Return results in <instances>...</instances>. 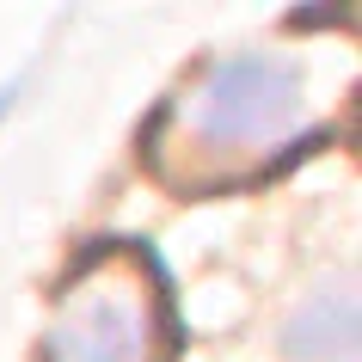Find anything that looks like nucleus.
Returning <instances> with one entry per match:
<instances>
[{
    "instance_id": "f257e3e1",
    "label": "nucleus",
    "mask_w": 362,
    "mask_h": 362,
    "mask_svg": "<svg viewBox=\"0 0 362 362\" xmlns=\"http://www.w3.org/2000/svg\"><path fill=\"white\" fill-rule=\"evenodd\" d=\"M301 68L270 49H240L191 74V86L166 111V135L197 172H252L301 135Z\"/></svg>"
},
{
    "instance_id": "f03ea898",
    "label": "nucleus",
    "mask_w": 362,
    "mask_h": 362,
    "mask_svg": "<svg viewBox=\"0 0 362 362\" xmlns=\"http://www.w3.org/2000/svg\"><path fill=\"white\" fill-rule=\"evenodd\" d=\"M43 362H166V283L141 246H98L62 283Z\"/></svg>"
},
{
    "instance_id": "7ed1b4c3",
    "label": "nucleus",
    "mask_w": 362,
    "mask_h": 362,
    "mask_svg": "<svg viewBox=\"0 0 362 362\" xmlns=\"http://www.w3.org/2000/svg\"><path fill=\"white\" fill-rule=\"evenodd\" d=\"M288 356L295 362H350L356 356V301H350V288H325L288 320Z\"/></svg>"
},
{
    "instance_id": "20e7f679",
    "label": "nucleus",
    "mask_w": 362,
    "mask_h": 362,
    "mask_svg": "<svg viewBox=\"0 0 362 362\" xmlns=\"http://www.w3.org/2000/svg\"><path fill=\"white\" fill-rule=\"evenodd\" d=\"M13 93H19V86H0V117H6V105H13Z\"/></svg>"
}]
</instances>
